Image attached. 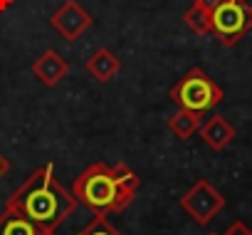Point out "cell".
I'll return each mask as SVG.
<instances>
[{
  "label": "cell",
  "mask_w": 252,
  "mask_h": 235,
  "mask_svg": "<svg viewBox=\"0 0 252 235\" xmlns=\"http://www.w3.org/2000/svg\"><path fill=\"white\" fill-rule=\"evenodd\" d=\"M203 124V114H195V111H188V109H178L171 119H168V129L173 136L178 139H190Z\"/></svg>",
  "instance_id": "cell-11"
},
{
  "label": "cell",
  "mask_w": 252,
  "mask_h": 235,
  "mask_svg": "<svg viewBox=\"0 0 252 235\" xmlns=\"http://www.w3.org/2000/svg\"><path fill=\"white\" fill-rule=\"evenodd\" d=\"M50 25L55 33H60L67 42H74L79 40L89 28H92V15L77 3V0H67V3H62L52 18H50Z\"/></svg>",
  "instance_id": "cell-6"
},
{
  "label": "cell",
  "mask_w": 252,
  "mask_h": 235,
  "mask_svg": "<svg viewBox=\"0 0 252 235\" xmlns=\"http://www.w3.org/2000/svg\"><path fill=\"white\" fill-rule=\"evenodd\" d=\"M8 171H10V161L5 159V154L0 151V178H5L8 176Z\"/></svg>",
  "instance_id": "cell-16"
},
{
  "label": "cell",
  "mask_w": 252,
  "mask_h": 235,
  "mask_svg": "<svg viewBox=\"0 0 252 235\" xmlns=\"http://www.w3.org/2000/svg\"><path fill=\"white\" fill-rule=\"evenodd\" d=\"M198 134H200V139H203L213 151L227 149V146L232 144V139L237 136L235 127L227 122V116H222V114H215V116H210L208 122H203L200 129H198Z\"/></svg>",
  "instance_id": "cell-8"
},
{
  "label": "cell",
  "mask_w": 252,
  "mask_h": 235,
  "mask_svg": "<svg viewBox=\"0 0 252 235\" xmlns=\"http://www.w3.org/2000/svg\"><path fill=\"white\" fill-rule=\"evenodd\" d=\"M77 235H121V233L106 220V215H94Z\"/></svg>",
  "instance_id": "cell-13"
},
{
  "label": "cell",
  "mask_w": 252,
  "mask_h": 235,
  "mask_svg": "<svg viewBox=\"0 0 252 235\" xmlns=\"http://www.w3.org/2000/svg\"><path fill=\"white\" fill-rule=\"evenodd\" d=\"M0 235H55V230H47L25 218L23 213L5 208L0 213Z\"/></svg>",
  "instance_id": "cell-9"
},
{
  "label": "cell",
  "mask_w": 252,
  "mask_h": 235,
  "mask_svg": "<svg viewBox=\"0 0 252 235\" xmlns=\"http://www.w3.org/2000/svg\"><path fill=\"white\" fill-rule=\"evenodd\" d=\"M208 235H222V233H208Z\"/></svg>",
  "instance_id": "cell-18"
},
{
  "label": "cell",
  "mask_w": 252,
  "mask_h": 235,
  "mask_svg": "<svg viewBox=\"0 0 252 235\" xmlns=\"http://www.w3.org/2000/svg\"><path fill=\"white\" fill-rule=\"evenodd\" d=\"M13 5V0H0V10H8Z\"/></svg>",
  "instance_id": "cell-17"
},
{
  "label": "cell",
  "mask_w": 252,
  "mask_h": 235,
  "mask_svg": "<svg viewBox=\"0 0 252 235\" xmlns=\"http://www.w3.org/2000/svg\"><path fill=\"white\" fill-rule=\"evenodd\" d=\"M32 74L40 84L45 87H57L67 74H69V62L57 52V50H45L35 62H32Z\"/></svg>",
  "instance_id": "cell-7"
},
{
  "label": "cell",
  "mask_w": 252,
  "mask_h": 235,
  "mask_svg": "<svg viewBox=\"0 0 252 235\" xmlns=\"http://www.w3.org/2000/svg\"><path fill=\"white\" fill-rule=\"evenodd\" d=\"M252 30V5L247 0H222L210 13V35L222 47H235Z\"/></svg>",
  "instance_id": "cell-4"
},
{
  "label": "cell",
  "mask_w": 252,
  "mask_h": 235,
  "mask_svg": "<svg viewBox=\"0 0 252 235\" xmlns=\"http://www.w3.org/2000/svg\"><path fill=\"white\" fill-rule=\"evenodd\" d=\"M119 69H121L119 57H116L111 50H106V47H99V50L87 60V72H89L96 82H111V79L119 74Z\"/></svg>",
  "instance_id": "cell-10"
},
{
  "label": "cell",
  "mask_w": 252,
  "mask_h": 235,
  "mask_svg": "<svg viewBox=\"0 0 252 235\" xmlns=\"http://www.w3.org/2000/svg\"><path fill=\"white\" fill-rule=\"evenodd\" d=\"M183 23H186L195 35H210V13L203 10L200 5H195V3L183 13Z\"/></svg>",
  "instance_id": "cell-12"
},
{
  "label": "cell",
  "mask_w": 252,
  "mask_h": 235,
  "mask_svg": "<svg viewBox=\"0 0 252 235\" xmlns=\"http://www.w3.org/2000/svg\"><path fill=\"white\" fill-rule=\"evenodd\" d=\"M181 208L198 223V225H208L222 208H225V196L205 178H198L183 196H181Z\"/></svg>",
  "instance_id": "cell-5"
},
{
  "label": "cell",
  "mask_w": 252,
  "mask_h": 235,
  "mask_svg": "<svg viewBox=\"0 0 252 235\" xmlns=\"http://www.w3.org/2000/svg\"><path fill=\"white\" fill-rule=\"evenodd\" d=\"M72 196L77 203L87 205L94 215H109V213H121L126 210L134 198H136V191L126 188L116 173H114V166L109 164H92L87 166L72 183Z\"/></svg>",
  "instance_id": "cell-2"
},
{
  "label": "cell",
  "mask_w": 252,
  "mask_h": 235,
  "mask_svg": "<svg viewBox=\"0 0 252 235\" xmlns=\"http://www.w3.org/2000/svg\"><path fill=\"white\" fill-rule=\"evenodd\" d=\"M222 235H252V228L247 223H242V220H235V223L227 225V230Z\"/></svg>",
  "instance_id": "cell-14"
},
{
  "label": "cell",
  "mask_w": 252,
  "mask_h": 235,
  "mask_svg": "<svg viewBox=\"0 0 252 235\" xmlns=\"http://www.w3.org/2000/svg\"><path fill=\"white\" fill-rule=\"evenodd\" d=\"M5 208L23 213L25 218H30L32 223L47 230H57L74 213L77 201L72 191H67L55 178V166L45 164L35 168L30 178H25V183L10 193V198L5 201Z\"/></svg>",
  "instance_id": "cell-1"
},
{
  "label": "cell",
  "mask_w": 252,
  "mask_h": 235,
  "mask_svg": "<svg viewBox=\"0 0 252 235\" xmlns=\"http://www.w3.org/2000/svg\"><path fill=\"white\" fill-rule=\"evenodd\" d=\"M171 99L178 109H188L195 114H205L222 101V89L213 77H208L200 67H190L173 87Z\"/></svg>",
  "instance_id": "cell-3"
},
{
  "label": "cell",
  "mask_w": 252,
  "mask_h": 235,
  "mask_svg": "<svg viewBox=\"0 0 252 235\" xmlns=\"http://www.w3.org/2000/svg\"><path fill=\"white\" fill-rule=\"evenodd\" d=\"M193 3H195V5H200L203 10L213 13V10H215V8H218L220 3H222V0H193Z\"/></svg>",
  "instance_id": "cell-15"
}]
</instances>
